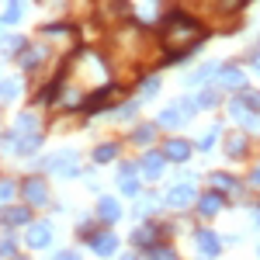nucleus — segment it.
Instances as JSON below:
<instances>
[{
    "label": "nucleus",
    "instance_id": "nucleus-24",
    "mask_svg": "<svg viewBox=\"0 0 260 260\" xmlns=\"http://www.w3.org/2000/svg\"><path fill=\"white\" fill-rule=\"evenodd\" d=\"M142 90H146V98H149V94H156V90H160V80H156V77H153V80H146Z\"/></svg>",
    "mask_w": 260,
    "mask_h": 260
},
{
    "label": "nucleus",
    "instance_id": "nucleus-23",
    "mask_svg": "<svg viewBox=\"0 0 260 260\" xmlns=\"http://www.w3.org/2000/svg\"><path fill=\"white\" fill-rule=\"evenodd\" d=\"M215 136H219V125H215V128H212V132H205V136H201V149H212V142H215Z\"/></svg>",
    "mask_w": 260,
    "mask_h": 260
},
{
    "label": "nucleus",
    "instance_id": "nucleus-14",
    "mask_svg": "<svg viewBox=\"0 0 260 260\" xmlns=\"http://www.w3.org/2000/svg\"><path fill=\"white\" fill-rule=\"evenodd\" d=\"M115 153H118V146H115V142H108V146H98V149H94V160L108 163V160H115Z\"/></svg>",
    "mask_w": 260,
    "mask_h": 260
},
{
    "label": "nucleus",
    "instance_id": "nucleus-17",
    "mask_svg": "<svg viewBox=\"0 0 260 260\" xmlns=\"http://www.w3.org/2000/svg\"><path fill=\"white\" fill-rule=\"evenodd\" d=\"M153 236H156V229H153V225H142L139 233L132 236V243H139V246H149V243H153Z\"/></svg>",
    "mask_w": 260,
    "mask_h": 260
},
{
    "label": "nucleus",
    "instance_id": "nucleus-16",
    "mask_svg": "<svg viewBox=\"0 0 260 260\" xmlns=\"http://www.w3.org/2000/svg\"><path fill=\"white\" fill-rule=\"evenodd\" d=\"M149 260H177L174 246H149Z\"/></svg>",
    "mask_w": 260,
    "mask_h": 260
},
{
    "label": "nucleus",
    "instance_id": "nucleus-28",
    "mask_svg": "<svg viewBox=\"0 0 260 260\" xmlns=\"http://www.w3.org/2000/svg\"><path fill=\"white\" fill-rule=\"evenodd\" d=\"M250 180H253V184H257V187H260V167H257V170H253V177H250Z\"/></svg>",
    "mask_w": 260,
    "mask_h": 260
},
{
    "label": "nucleus",
    "instance_id": "nucleus-26",
    "mask_svg": "<svg viewBox=\"0 0 260 260\" xmlns=\"http://www.w3.org/2000/svg\"><path fill=\"white\" fill-rule=\"evenodd\" d=\"M246 104H250V108H257V111H260V94H250V98H246Z\"/></svg>",
    "mask_w": 260,
    "mask_h": 260
},
{
    "label": "nucleus",
    "instance_id": "nucleus-22",
    "mask_svg": "<svg viewBox=\"0 0 260 260\" xmlns=\"http://www.w3.org/2000/svg\"><path fill=\"white\" fill-rule=\"evenodd\" d=\"M212 104H219V94H215V90H205L198 98V108H212Z\"/></svg>",
    "mask_w": 260,
    "mask_h": 260
},
{
    "label": "nucleus",
    "instance_id": "nucleus-7",
    "mask_svg": "<svg viewBox=\"0 0 260 260\" xmlns=\"http://www.w3.org/2000/svg\"><path fill=\"white\" fill-rule=\"evenodd\" d=\"M52 240V229H49V225H31V229H28V246H35V250H39V246H45V243Z\"/></svg>",
    "mask_w": 260,
    "mask_h": 260
},
{
    "label": "nucleus",
    "instance_id": "nucleus-15",
    "mask_svg": "<svg viewBox=\"0 0 260 260\" xmlns=\"http://www.w3.org/2000/svg\"><path fill=\"white\" fill-rule=\"evenodd\" d=\"M225 153H229L233 160H240V153H246V139H243V136H233L229 146H225Z\"/></svg>",
    "mask_w": 260,
    "mask_h": 260
},
{
    "label": "nucleus",
    "instance_id": "nucleus-5",
    "mask_svg": "<svg viewBox=\"0 0 260 260\" xmlns=\"http://www.w3.org/2000/svg\"><path fill=\"white\" fill-rule=\"evenodd\" d=\"M90 243H94V250H98L101 257H111V253L118 250V240H115L111 233H98V236H94Z\"/></svg>",
    "mask_w": 260,
    "mask_h": 260
},
{
    "label": "nucleus",
    "instance_id": "nucleus-21",
    "mask_svg": "<svg viewBox=\"0 0 260 260\" xmlns=\"http://www.w3.org/2000/svg\"><path fill=\"white\" fill-rule=\"evenodd\" d=\"M18 94V80H0V98H14Z\"/></svg>",
    "mask_w": 260,
    "mask_h": 260
},
{
    "label": "nucleus",
    "instance_id": "nucleus-1",
    "mask_svg": "<svg viewBox=\"0 0 260 260\" xmlns=\"http://www.w3.org/2000/svg\"><path fill=\"white\" fill-rule=\"evenodd\" d=\"M163 156H167V160H174V163H184L187 156H191V146H187L184 139H170L167 146H163Z\"/></svg>",
    "mask_w": 260,
    "mask_h": 260
},
{
    "label": "nucleus",
    "instance_id": "nucleus-29",
    "mask_svg": "<svg viewBox=\"0 0 260 260\" xmlns=\"http://www.w3.org/2000/svg\"><path fill=\"white\" fill-rule=\"evenodd\" d=\"M253 70H257V77H260V52L253 56Z\"/></svg>",
    "mask_w": 260,
    "mask_h": 260
},
{
    "label": "nucleus",
    "instance_id": "nucleus-10",
    "mask_svg": "<svg viewBox=\"0 0 260 260\" xmlns=\"http://www.w3.org/2000/svg\"><path fill=\"white\" fill-rule=\"evenodd\" d=\"M98 215H101L104 222H115V219L121 215V212H118V201H115V198H104V201L98 205Z\"/></svg>",
    "mask_w": 260,
    "mask_h": 260
},
{
    "label": "nucleus",
    "instance_id": "nucleus-19",
    "mask_svg": "<svg viewBox=\"0 0 260 260\" xmlns=\"http://www.w3.org/2000/svg\"><path fill=\"white\" fill-rule=\"evenodd\" d=\"M153 136H156V128H153V125H142L139 132L132 136V142H139V146H142V142H149V139H153Z\"/></svg>",
    "mask_w": 260,
    "mask_h": 260
},
{
    "label": "nucleus",
    "instance_id": "nucleus-20",
    "mask_svg": "<svg viewBox=\"0 0 260 260\" xmlns=\"http://www.w3.org/2000/svg\"><path fill=\"white\" fill-rule=\"evenodd\" d=\"M212 184H215V187H222V191H229V187H236V180L229 177V174H215V177H212Z\"/></svg>",
    "mask_w": 260,
    "mask_h": 260
},
{
    "label": "nucleus",
    "instance_id": "nucleus-4",
    "mask_svg": "<svg viewBox=\"0 0 260 260\" xmlns=\"http://www.w3.org/2000/svg\"><path fill=\"white\" fill-rule=\"evenodd\" d=\"M191 198H194V187H191V184H177V187L167 194V205H170V208H180V205H187Z\"/></svg>",
    "mask_w": 260,
    "mask_h": 260
},
{
    "label": "nucleus",
    "instance_id": "nucleus-13",
    "mask_svg": "<svg viewBox=\"0 0 260 260\" xmlns=\"http://www.w3.org/2000/svg\"><path fill=\"white\" fill-rule=\"evenodd\" d=\"M222 83H225V87H243V70L240 66H229V70L222 73Z\"/></svg>",
    "mask_w": 260,
    "mask_h": 260
},
{
    "label": "nucleus",
    "instance_id": "nucleus-11",
    "mask_svg": "<svg viewBox=\"0 0 260 260\" xmlns=\"http://www.w3.org/2000/svg\"><path fill=\"white\" fill-rule=\"evenodd\" d=\"M0 219L7 222V225H18V222H28V208H4V212H0Z\"/></svg>",
    "mask_w": 260,
    "mask_h": 260
},
{
    "label": "nucleus",
    "instance_id": "nucleus-18",
    "mask_svg": "<svg viewBox=\"0 0 260 260\" xmlns=\"http://www.w3.org/2000/svg\"><path fill=\"white\" fill-rule=\"evenodd\" d=\"M180 115H184V111H163V115H160V125H167V128H177V125H180Z\"/></svg>",
    "mask_w": 260,
    "mask_h": 260
},
{
    "label": "nucleus",
    "instance_id": "nucleus-3",
    "mask_svg": "<svg viewBox=\"0 0 260 260\" xmlns=\"http://www.w3.org/2000/svg\"><path fill=\"white\" fill-rule=\"evenodd\" d=\"M21 194L31 201V205H42V201H45V184H42L39 177L24 180V184H21Z\"/></svg>",
    "mask_w": 260,
    "mask_h": 260
},
{
    "label": "nucleus",
    "instance_id": "nucleus-30",
    "mask_svg": "<svg viewBox=\"0 0 260 260\" xmlns=\"http://www.w3.org/2000/svg\"><path fill=\"white\" fill-rule=\"evenodd\" d=\"M121 260H136V257H121Z\"/></svg>",
    "mask_w": 260,
    "mask_h": 260
},
{
    "label": "nucleus",
    "instance_id": "nucleus-6",
    "mask_svg": "<svg viewBox=\"0 0 260 260\" xmlns=\"http://www.w3.org/2000/svg\"><path fill=\"white\" fill-rule=\"evenodd\" d=\"M219 208H222V194H219V191H208V194L201 198V205H198V212L205 215V219H212Z\"/></svg>",
    "mask_w": 260,
    "mask_h": 260
},
{
    "label": "nucleus",
    "instance_id": "nucleus-9",
    "mask_svg": "<svg viewBox=\"0 0 260 260\" xmlns=\"http://www.w3.org/2000/svg\"><path fill=\"white\" fill-rule=\"evenodd\" d=\"M198 246H201V257H215V253H219V236L198 233Z\"/></svg>",
    "mask_w": 260,
    "mask_h": 260
},
{
    "label": "nucleus",
    "instance_id": "nucleus-27",
    "mask_svg": "<svg viewBox=\"0 0 260 260\" xmlns=\"http://www.w3.org/2000/svg\"><path fill=\"white\" fill-rule=\"evenodd\" d=\"M52 260H77V253H59V257H52Z\"/></svg>",
    "mask_w": 260,
    "mask_h": 260
},
{
    "label": "nucleus",
    "instance_id": "nucleus-8",
    "mask_svg": "<svg viewBox=\"0 0 260 260\" xmlns=\"http://www.w3.org/2000/svg\"><path fill=\"white\" fill-rule=\"evenodd\" d=\"M142 170H146V177L156 180L163 174V153H149L146 160H142Z\"/></svg>",
    "mask_w": 260,
    "mask_h": 260
},
{
    "label": "nucleus",
    "instance_id": "nucleus-25",
    "mask_svg": "<svg viewBox=\"0 0 260 260\" xmlns=\"http://www.w3.org/2000/svg\"><path fill=\"white\" fill-rule=\"evenodd\" d=\"M14 194V184H0V198H11Z\"/></svg>",
    "mask_w": 260,
    "mask_h": 260
},
{
    "label": "nucleus",
    "instance_id": "nucleus-12",
    "mask_svg": "<svg viewBox=\"0 0 260 260\" xmlns=\"http://www.w3.org/2000/svg\"><path fill=\"white\" fill-rule=\"evenodd\" d=\"M21 14H24V4H21V0H11V4H7V11H4V24L21 21Z\"/></svg>",
    "mask_w": 260,
    "mask_h": 260
},
{
    "label": "nucleus",
    "instance_id": "nucleus-2",
    "mask_svg": "<svg viewBox=\"0 0 260 260\" xmlns=\"http://www.w3.org/2000/svg\"><path fill=\"white\" fill-rule=\"evenodd\" d=\"M118 184H121V194H136L139 191V184H136V163H121Z\"/></svg>",
    "mask_w": 260,
    "mask_h": 260
}]
</instances>
